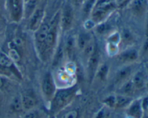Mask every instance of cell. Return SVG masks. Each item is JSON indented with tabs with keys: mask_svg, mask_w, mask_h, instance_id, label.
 Here are the masks:
<instances>
[{
	"mask_svg": "<svg viewBox=\"0 0 148 118\" xmlns=\"http://www.w3.org/2000/svg\"><path fill=\"white\" fill-rule=\"evenodd\" d=\"M133 99H134L131 96H124L122 94L116 95L115 109H126Z\"/></svg>",
	"mask_w": 148,
	"mask_h": 118,
	"instance_id": "22",
	"label": "cell"
},
{
	"mask_svg": "<svg viewBox=\"0 0 148 118\" xmlns=\"http://www.w3.org/2000/svg\"><path fill=\"white\" fill-rule=\"evenodd\" d=\"M7 79L8 78L0 76V90L1 91L7 87Z\"/></svg>",
	"mask_w": 148,
	"mask_h": 118,
	"instance_id": "30",
	"label": "cell"
},
{
	"mask_svg": "<svg viewBox=\"0 0 148 118\" xmlns=\"http://www.w3.org/2000/svg\"><path fill=\"white\" fill-rule=\"evenodd\" d=\"M49 30V22L43 21L41 25L35 33V45L36 51L42 61L45 62V45Z\"/></svg>",
	"mask_w": 148,
	"mask_h": 118,
	"instance_id": "4",
	"label": "cell"
},
{
	"mask_svg": "<svg viewBox=\"0 0 148 118\" xmlns=\"http://www.w3.org/2000/svg\"><path fill=\"white\" fill-rule=\"evenodd\" d=\"M108 73H109V66L106 63L100 64L98 69H97L95 79H97L102 83L105 82L108 79Z\"/></svg>",
	"mask_w": 148,
	"mask_h": 118,
	"instance_id": "21",
	"label": "cell"
},
{
	"mask_svg": "<svg viewBox=\"0 0 148 118\" xmlns=\"http://www.w3.org/2000/svg\"><path fill=\"white\" fill-rule=\"evenodd\" d=\"M118 7L115 0H95L90 12L91 20L95 24L107 20Z\"/></svg>",
	"mask_w": 148,
	"mask_h": 118,
	"instance_id": "3",
	"label": "cell"
},
{
	"mask_svg": "<svg viewBox=\"0 0 148 118\" xmlns=\"http://www.w3.org/2000/svg\"><path fill=\"white\" fill-rule=\"evenodd\" d=\"M25 0H6V7L10 20L18 23L24 16Z\"/></svg>",
	"mask_w": 148,
	"mask_h": 118,
	"instance_id": "6",
	"label": "cell"
},
{
	"mask_svg": "<svg viewBox=\"0 0 148 118\" xmlns=\"http://www.w3.org/2000/svg\"><path fill=\"white\" fill-rule=\"evenodd\" d=\"M137 69V63L122 65L116 72L114 79V85L119 87L124 82L130 80Z\"/></svg>",
	"mask_w": 148,
	"mask_h": 118,
	"instance_id": "7",
	"label": "cell"
},
{
	"mask_svg": "<svg viewBox=\"0 0 148 118\" xmlns=\"http://www.w3.org/2000/svg\"><path fill=\"white\" fill-rule=\"evenodd\" d=\"M75 13L72 5L66 4L64 6L60 14V27L63 32H69L73 26Z\"/></svg>",
	"mask_w": 148,
	"mask_h": 118,
	"instance_id": "8",
	"label": "cell"
},
{
	"mask_svg": "<svg viewBox=\"0 0 148 118\" xmlns=\"http://www.w3.org/2000/svg\"><path fill=\"white\" fill-rule=\"evenodd\" d=\"M145 36L148 37V12L146 15V24H145Z\"/></svg>",
	"mask_w": 148,
	"mask_h": 118,
	"instance_id": "33",
	"label": "cell"
},
{
	"mask_svg": "<svg viewBox=\"0 0 148 118\" xmlns=\"http://www.w3.org/2000/svg\"><path fill=\"white\" fill-rule=\"evenodd\" d=\"M140 58V51L133 46L124 48L117 54V60L123 65L131 64L137 62Z\"/></svg>",
	"mask_w": 148,
	"mask_h": 118,
	"instance_id": "11",
	"label": "cell"
},
{
	"mask_svg": "<svg viewBox=\"0 0 148 118\" xmlns=\"http://www.w3.org/2000/svg\"><path fill=\"white\" fill-rule=\"evenodd\" d=\"M65 56L64 40H59L55 51L51 58V63L53 66H58L60 65Z\"/></svg>",
	"mask_w": 148,
	"mask_h": 118,
	"instance_id": "15",
	"label": "cell"
},
{
	"mask_svg": "<svg viewBox=\"0 0 148 118\" xmlns=\"http://www.w3.org/2000/svg\"><path fill=\"white\" fill-rule=\"evenodd\" d=\"M136 92V89L134 88V84H133L132 79L127 81L118 87V94H122L124 96H131L133 97Z\"/></svg>",
	"mask_w": 148,
	"mask_h": 118,
	"instance_id": "18",
	"label": "cell"
},
{
	"mask_svg": "<svg viewBox=\"0 0 148 118\" xmlns=\"http://www.w3.org/2000/svg\"><path fill=\"white\" fill-rule=\"evenodd\" d=\"M93 37L88 32H81L76 37V48L79 53L84 50L85 47L93 40Z\"/></svg>",
	"mask_w": 148,
	"mask_h": 118,
	"instance_id": "16",
	"label": "cell"
},
{
	"mask_svg": "<svg viewBox=\"0 0 148 118\" xmlns=\"http://www.w3.org/2000/svg\"><path fill=\"white\" fill-rule=\"evenodd\" d=\"M22 118H43V115L39 111L36 109V108L31 110L26 111L25 113L23 114Z\"/></svg>",
	"mask_w": 148,
	"mask_h": 118,
	"instance_id": "26",
	"label": "cell"
},
{
	"mask_svg": "<svg viewBox=\"0 0 148 118\" xmlns=\"http://www.w3.org/2000/svg\"><path fill=\"white\" fill-rule=\"evenodd\" d=\"M116 2L117 6L118 7H121V6H124L125 4H127L130 0H115Z\"/></svg>",
	"mask_w": 148,
	"mask_h": 118,
	"instance_id": "31",
	"label": "cell"
},
{
	"mask_svg": "<svg viewBox=\"0 0 148 118\" xmlns=\"http://www.w3.org/2000/svg\"><path fill=\"white\" fill-rule=\"evenodd\" d=\"M116 99V95L110 94L104 98L103 100V104L108 109H115Z\"/></svg>",
	"mask_w": 148,
	"mask_h": 118,
	"instance_id": "25",
	"label": "cell"
},
{
	"mask_svg": "<svg viewBox=\"0 0 148 118\" xmlns=\"http://www.w3.org/2000/svg\"><path fill=\"white\" fill-rule=\"evenodd\" d=\"M95 31H96V33L98 35H103L109 33L110 30H111V25H110V24H108L105 20V21L102 22L95 24Z\"/></svg>",
	"mask_w": 148,
	"mask_h": 118,
	"instance_id": "24",
	"label": "cell"
},
{
	"mask_svg": "<svg viewBox=\"0 0 148 118\" xmlns=\"http://www.w3.org/2000/svg\"><path fill=\"white\" fill-rule=\"evenodd\" d=\"M1 17V3H0V18Z\"/></svg>",
	"mask_w": 148,
	"mask_h": 118,
	"instance_id": "35",
	"label": "cell"
},
{
	"mask_svg": "<svg viewBox=\"0 0 148 118\" xmlns=\"http://www.w3.org/2000/svg\"><path fill=\"white\" fill-rule=\"evenodd\" d=\"M140 56L147 57L148 56V37H146L142 45V48L140 51Z\"/></svg>",
	"mask_w": 148,
	"mask_h": 118,
	"instance_id": "28",
	"label": "cell"
},
{
	"mask_svg": "<svg viewBox=\"0 0 148 118\" xmlns=\"http://www.w3.org/2000/svg\"><path fill=\"white\" fill-rule=\"evenodd\" d=\"M131 14L137 18L145 17L148 12V0H130L127 4Z\"/></svg>",
	"mask_w": 148,
	"mask_h": 118,
	"instance_id": "10",
	"label": "cell"
},
{
	"mask_svg": "<svg viewBox=\"0 0 148 118\" xmlns=\"http://www.w3.org/2000/svg\"><path fill=\"white\" fill-rule=\"evenodd\" d=\"M86 64L88 80L90 83H92L95 79L97 69L100 65V50L97 44L92 53L90 55L89 58L87 60Z\"/></svg>",
	"mask_w": 148,
	"mask_h": 118,
	"instance_id": "9",
	"label": "cell"
},
{
	"mask_svg": "<svg viewBox=\"0 0 148 118\" xmlns=\"http://www.w3.org/2000/svg\"><path fill=\"white\" fill-rule=\"evenodd\" d=\"M120 37H121L120 44H122L124 45L127 46V47L132 46L134 42H135V37H134V34L129 29H124L122 30V32L120 33Z\"/></svg>",
	"mask_w": 148,
	"mask_h": 118,
	"instance_id": "19",
	"label": "cell"
},
{
	"mask_svg": "<svg viewBox=\"0 0 148 118\" xmlns=\"http://www.w3.org/2000/svg\"><path fill=\"white\" fill-rule=\"evenodd\" d=\"M79 117H80L79 110L77 108H75L66 111L63 115L62 118H79Z\"/></svg>",
	"mask_w": 148,
	"mask_h": 118,
	"instance_id": "27",
	"label": "cell"
},
{
	"mask_svg": "<svg viewBox=\"0 0 148 118\" xmlns=\"http://www.w3.org/2000/svg\"><path fill=\"white\" fill-rule=\"evenodd\" d=\"M4 101V96H3V94L1 93V91L0 90V104H1Z\"/></svg>",
	"mask_w": 148,
	"mask_h": 118,
	"instance_id": "34",
	"label": "cell"
},
{
	"mask_svg": "<svg viewBox=\"0 0 148 118\" xmlns=\"http://www.w3.org/2000/svg\"><path fill=\"white\" fill-rule=\"evenodd\" d=\"M78 87L76 84L57 89L53 99L49 103V110L51 115H56L67 107L76 98Z\"/></svg>",
	"mask_w": 148,
	"mask_h": 118,
	"instance_id": "1",
	"label": "cell"
},
{
	"mask_svg": "<svg viewBox=\"0 0 148 118\" xmlns=\"http://www.w3.org/2000/svg\"><path fill=\"white\" fill-rule=\"evenodd\" d=\"M107 116V109L105 106L99 109L98 112L94 115L93 118H106Z\"/></svg>",
	"mask_w": 148,
	"mask_h": 118,
	"instance_id": "29",
	"label": "cell"
},
{
	"mask_svg": "<svg viewBox=\"0 0 148 118\" xmlns=\"http://www.w3.org/2000/svg\"><path fill=\"white\" fill-rule=\"evenodd\" d=\"M45 11L43 7H38L28 18V30L36 32L44 21Z\"/></svg>",
	"mask_w": 148,
	"mask_h": 118,
	"instance_id": "12",
	"label": "cell"
},
{
	"mask_svg": "<svg viewBox=\"0 0 148 118\" xmlns=\"http://www.w3.org/2000/svg\"><path fill=\"white\" fill-rule=\"evenodd\" d=\"M131 79L136 89V92H140L145 89L148 76L145 67L137 69L132 75Z\"/></svg>",
	"mask_w": 148,
	"mask_h": 118,
	"instance_id": "13",
	"label": "cell"
},
{
	"mask_svg": "<svg viewBox=\"0 0 148 118\" xmlns=\"http://www.w3.org/2000/svg\"><path fill=\"white\" fill-rule=\"evenodd\" d=\"M64 45L65 55L67 56L69 58H72L74 51L76 48V37L72 35L67 36L65 40H64Z\"/></svg>",
	"mask_w": 148,
	"mask_h": 118,
	"instance_id": "20",
	"label": "cell"
},
{
	"mask_svg": "<svg viewBox=\"0 0 148 118\" xmlns=\"http://www.w3.org/2000/svg\"><path fill=\"white\" fill-rule=\"evenodd\" d=\"M127 118H143L145 111L142 105L141 99H133L126 108Z\"/></svg>",
	"mask_w": 148,
	"mask_h": 118,
	"instance_id": "14",
	"label": "cell"
},
{
	"mask_svg": "<svg viewBox=\"0 0 148 118\" xmlns=\"http://www.w3.org/2000/svg\"><path fill=\"white\" fill-rule=\"evenodd\" d=\"M10 109L12 112L16 114H19L23 112L24 110L23 107V104H22L21 96H16L12 100L10 103Z\"/></svg>",
	"mask_w": 148,
	"mask_h": 118,
	"instance_id": "23",
	"label": "cell"
},
{
	"mask_svg": "<svg viewBox=\"0 0 148 118\" xmlns=\"http://www.w3.org/2000/svg\"><path fill=\"white\" fill-rule=\"evenodd\" d=\"M61 11H58L49 21V30L45 45V62L52 58L59 42V31L60 27Z\"/></svg>",
	"mask_w": 148,
	"mask_h": 118,
	"instance_id": "2",
	"label": "cell"
},
{
	"mask_svg": "<svg viewBox=\"0 0 148 118\" xmlns=\"http://www.w3.org/2000/svg\"><path fill=\"white\" fill-rule=\"evenodd\" d=\"M146 88L148 89V79H147V84H146Z\"/></svg>",
	"mask_w": 148,
	"mask_h": 118,
	"instance_id": "36",
	"label": "cell"
},
{
	"mask_svg": "<svg viewBox=\"0 0 148 118\" xmlns=\"http://www.w3.org/2000/svg\"><path fill=\"white\" fill-rule=\"evenodd\" d=\"M73 5L75 6H80L84 3L85 0H71Z\"/></svg>",
	"mask_w": 148,
	"mask_h": 118,
	"instance_id": "32",
	"label": "cell"
},
{
	"mask_svg": "<svg viewBox=\"0 0 148 118\" xmlns=\"http://www.w3.org/2000/svg\"><path fill=\"white\" fill-rule=\"evenodd\" d=\"M57 90L56 81L51 71H46L41 80V92L46 102L49 104Z\"/></svg>",
	"mask_w": 148,
	"mask_h": 118,
	"instance_id": "5",
	"label": "cell"
},
{
	"mask_svg": "<svg viewBox=\"0 0 148 118\" xmlns=\"http://www.w3.org/2000/svg\"><path fill=\"white\" fill-rule=\"evenodd\" d=\"M23 107L25 111H29L36 108L38 104V101L35 96L30 94H25L21 96Z\"/></svg>",
	"mask_w": 148,
	"mask_h": 118,
	"instance_id": "17",
	"label": "cell"
}]
</instances>
